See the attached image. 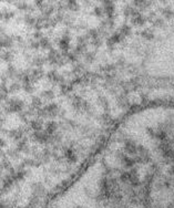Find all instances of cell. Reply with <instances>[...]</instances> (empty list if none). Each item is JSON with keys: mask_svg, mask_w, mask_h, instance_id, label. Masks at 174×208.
<instances>
[{"mask_svg": "<svg viewBox=\"0 0 174 208\" xmlns=\"http://www.w3.org/2000/svg\"><path fill=\"white\" fill-rule=\"evenodd\" d=\"M43 98H45L47 100H52L53 96H55V94L52 93V91H44V92L42 93Z\"/></svg>", "mask_w": 174, "mask_h": 208, "instance_id": "15", "label": "cell"}, {"mask_svg": "<svg viewBox=\"0 0 174 208\" xmlns=\"http://www.w3.org/2000/svg\"><path fill=\"white\" fill-rule=\"evenodd\" d=\"M17 89H19V85L17 84V83H15V84L11 86V91H14V90H17Z\"/></svg>", "mask_w": 174, "mask_h": 208, "instance_id": "25", "label": "cell"}, {"mask_svg": "<svg viewBox=\"0 0 174 208\" xmlns=\"http://www.w3.org/2000/svg\"><path fill=\"white\" fill-rule=\"evenodd\" d=\"M34 137L36 141H38L40 143H45L48 142L49 140H51V135H49L47 132H42V131H38L34 134Z\"/></svg>", "mask_w": 174, "mask_h": 208, "instance_id": "2", "label": "cell"}, {"mask_svg": "<svg viewBox=\"0 0 174 208\" xmlns=\"http://www.w3.org/2000/svg\"><path fill=\"white\" fill-rule=\"evenodd\" d=\"M124 151L128 154H134L138 151V147H136V145L132 142V141L128 140V141H125V144H124Z\"/></svg>", "mask_w": 174, "mask_h": 208, "instance_id": "4", "label": "cell"}, {"mask_svg": "<svg viewBox=\"0 0 174 208\" xmlns=\"http://www.w3.org/2000/svg\"><path fill=\"white\" fill-rule=\"evenodd\" d=\"M9 135L11 137H14V138H16V140H19V138H21L22 133H21V131H20V130H14V131L9 132Z\"/></svg>", "mask_w": 174, "mask_h": 208, "instance_id": "12", "label": "cell"}, {"mask_svg": "<svg viewBox=\"0 0 174 208\" xmlns=\"http://www.w3.org/2000/svg\"><path fill=\"white\" fill-rule=\"evenodd\" d=\"M68 3H69V8L71 10H77L78 9V5H77L76 1H69Z\"/></svg>", "mask_w": 174, "mask_h": 208, "instance_id": "19", "label": "cell"}, {"mask_svg": "<svg viewBox=\"0 0 174 208\" xmlns=\"http://www.w3.org/2000/svg\"><path fill=\"white\" fill-rule=\"evenodd\" d=\"M57 127H58V124L56 122H48L47 126H45V132L49 135H53V133L57 131Z\"/></svg>", "mask_w": 174, "mask_h": 208, "instance_id": "5", "label": "cell"}, {"mask_svg": "<svg viewBox=\"0 0 174 208\" xmlns=\"http://www.w3.org/2000/svg\"><path fill=\"white\" fill-rule=\"evenodd\" d=\"M2 58H3L5 60H8V59H10V58H12V54H11L10 52H6V53H3Z\"/></svg>", "mask_w": 174, "mask_h": 208, "instance_id": "24", "label": "cell"}, {"mask_svg": "<svg viewBox=\"0 0 174 208\" xmlns=\"http://www.w3.org/2000/svg\"><path fill=\"white\" fill-rule=\"evenodd\" d=\"M96 12H97V15H102V10L99 9V8H97V9H96Z\"/></svg>", "mask_w": 174, "mask_h": 208, "instance_id": "27", "label": "cell"}, {"mask_svg": "<svg viewBox=\"0 0 174 208\" xmlns=\"http://www.w3.org/2000/svg\"><path fill=\"white\" fill-rule=\"evenodd\" d=\"M120 157H121V160H122V163H123V165L125 166V167H132V165H133V160L132 158H130L129 156H126V155H122V154H120Z\"/></svg>", "mask_w": 174, "mask_h": 208, "instance_id": "6", "label": "cell"}, {"mask_svg": "<svg viewBox=\"0 0 174 208\" xmlns=\"http://www.w3.org/2000/svg\"><path fill=\"white\" fill-rule=\"evenodd\" d=\"M68 57H69V59L71 60V61H72V60H73V61L76 60V56H74V54H71V53H70V54H69Z\"/></svg>", "mask_w": 174, "mask_h": 208, "instance_id": "26", "label": "cell"}, {"mask_svg": "<svg viewBox=\"0 0 174 208\" xmlns=\"http://www.w3.org/2000/svg\"><path fill=\"white\" fill-rule=\"evenodd\" d=\"M130 174V184L131 185H136L138 184V175H136V172L135 170H131V172H129Z\"/></svg>", "mask_w": 174, "mask_h": 208, "instance_id": "9", "label": "cell"}, {"mask_svg": "<svg viewBox=\"0 0 174 208\" xmlns=\"http://www.w3.org/2000/svg\"><path fill=\"white\" fill-rule=\"evenodd\" d=\"M22 107H23V103L21 101H19V100H11L9 102L8 109L11 112H19L22 110Z\"/></svg>", "mask_w": 174, "mask_h": 208, "instance_id": "3", "label": "cell"}, {"mask_svg": "<svg viewBox=\"0 0 174 208\" xmlns=\"http://www.w3.org/2000/svg\"><path fill=\"white\" fill-rule=\"evenodd\" d=\"M12 16H14V12H5V13L1 15V17L2 18H5V19L10 18V17H12Z\"/></svg>", "mask_w": 174, "mask_h": 208, "instance_id": "22", "label": "cell"}, {"mask_svg": "<svg viewBox=\"0 0 174 208\" xmlns=\"http://www.w3.org/2000/svg\"><path fill=\"white\" fill-rule=\"evenodd\" d=\"M64 156H65V158L70 162V163H72V162H76L77 161V156L74 155L73 151H71V149H68V151L65 152Z\"/></svg>", "mask_w": 174, "mask_h": 208, "instance_id": "8", "label": "cell"}, {"mask_svg": "<svg viewBox=\"0 0 174 208\" xmlns=\"http://www.w3.org/2000/svg\"><path fill=\"white\" fill-rule=\"evenodd\" d=\"M93 58H94V54H93V53H88L85 59H86V61L90 62V61H93Z\"/></svg>", "mask_w": 174, "mask_h": 208, "instance_id": "23", "label": "cell"}, {"mask_svg": "<svg viewBox=\"0 0 174 208\" xmlns=\"http://www.w3.org/2000/svg\"><path fill=\"white\" fill-rule=\"evenodd\" d=\"M40 114H42L43 116H50V117H53L59 114V107L56 104H49L44 107L43 110H41Z\"/></svg>", "mask_w": 174, "mask_h": 208, "instance_id": "1", "label": "cell"}, {"mask_svg": "<svg viewBox=\"0 0 174 208\" xmlns=\"http://www.w3.org/2000/svg\"><path fill=\"white\" fill-rule=\"evenodd\" d=\"M31 127L34 128V130H35L36 132H38V131H41V127H42V124H41V122H40V121L36 120V121H32V123H31Z\"/></svg>", "mask_w": 174, "mask_h": 208, "instance_id": "11", "label": "cell"}, {"mask_svg": "<svg viewBox=\"0 0 174 208\" xmlns=\"http://www.w3.org/2000/svg\"><path fill=\"white\" fill-rule=\"evenodd\" d=\"M39 43H40V45H41L42 48H47V47H49V41H48V39H44V38L40 39Z\"/></svg>", "mask_w": 174, "mask_h": 208, "instance_id": "16", "label": "cell"}, {"mask_svg": "<svg viewBox=\"0 0 174 208\" xmlns=\"http://www.w3.org/2000/svg\"><path fill=\"white\" fill-rule=\"evenodd\" d=\"M48 78L50 79L51 81H53V82H59V81H61V78L59 77V74H58L57 72H49V73H48Z\"/></svg>", "mask_w": 174, "mask_h": 208, "instance_id": "10", "label": "cell"}, {"mask_svg": "<svg viewBox=\"0 0 174 208\" xmlns=\"http://www.w3.org/2000/svg\"><path fill=\"white\" fill-rule=\"evenodd\" d=\"M60 48L62 49V50H68V48H69V38L67 36H63L62 37V39L60 40Z\"/></svg>", "mask_w": 174, "mask_h": 208, "instance_id": "7", "label": "cell"}, {"mask_svg": "<svg viewBox=\"0 0 174 208\" xmlns=\"http://www.w3.org/2000/svg\"><path fill=\"white\" fill-rule=\"evenodd\" d=\"M32 104H34L35 107H38L41 105V100L39 98H34L32 99Z\"/></svg>", "mask_w": 174, "mask_h": 208, "instance_id": "18", "label": "cell"}, {"mask_svg": "<svg viewBox=\"0 0 174 208\" xmlns=\"http://www.w3.org/2000/svg\"><path fill=\"white\" fill-rule=\"evenodd\" d=\"M99 101H100L101 105H102V106H104L105 109H106V107H108V103H106V100H105L104 98H100V99H99Z\"/></svg>", "mask_w": 174, "mask_h": 208, "instance_id": "21", "label": "cell"}, {"mask_svg": "<svg viewBox=\"0 0 174 208\" xmlns=\"http://www.w3.org/2000/svg\"><path fill=\"white\" fill-rule=\"evenodd\" d=\"M26 21H27V23H29V24H34V23L36 22V20L32 18V17H30V16H26Z\"/></svg>", "mask_w": 174, "mask_h": 208, "instance_id": "20", "label": "cell"}, {"mask_svg": "<svg viewBox=\"0 0 174 208\" xmlns=\"http://www.w3.org/2000/svg\"><path fill=\"white\" fill-rule=\"evenodd\" d=\"M11 44H12V41H11L10 38H8V37H3V38L1 39V47L8 48V47H10Z\"/></svg>", "mask_w": 174, "mask_h": 208, "instance_id": "13", "label": "cell"}, {"mask_svg": "<svg viewBox=\"0 0 174 208\" xmlns=\"http://www.w3.org/2000/svg\"><path fill=\"white\" fill-rule=\"evenodd\" d=\"M130 33V28L128 26H124L122 29H121V32H120V34L121 36H125V34H129Z\"/></svg>", "mask_w": 174, "mask_h": 208, "instance_id": "17", "label": "cell"}, {"mask_svg": "<svg viewBox=\"0 0 174 208\" xmlns=\"http://www.w3.org/2000/svg\"><path fill=\"white\" fill-rule=\"evenodd\" d=\"M104 3H105L104 7H105L106 13H108V15H111V13H112V11H113V5H112V2H104Z\"/></svg>", "mask_w": 174, "mask_h": 208, "instance_id": "14", "label": "cell"}]
</instances>
